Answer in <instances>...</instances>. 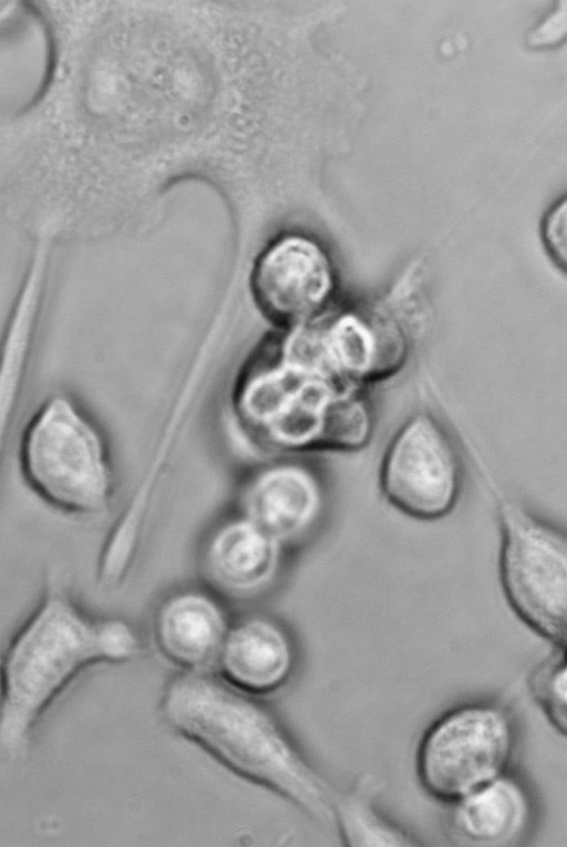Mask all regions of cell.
I'll list each match as a JSON object with an SVG mask.
<instances>
[{"mask_svg":"<svg viewBox=\"0 0 567 847\" xmlns=\"http://www.w3.org/2000/svg\"><path fill=\"white\" fill-rule=\"evenodd\" d=\"M161 711L183 736L241 777L315 818L333 814L324 781L272 712L208 671H184L166 685Z\"/></svg>","mask_w":567,"mask_h":847,"instance_id":"cell-1","label":"cell"},{"mask_svg":"<svg viewBox=\"0 0 567 847\" xmlns=\"http://www.w3.org/2000/svg\"><path fill=\"white\" fill-rule=\"evenodd\" d=\"M138 649L130 624L86 613L64 574L50 569L37 607L0 659V750H21L45 709L84 668L127 661Z\"/></svg>","mask_w":567,"mask_h":847,"instance_id":"cell-2","label":"cell"},{"mask_svg":"<svg viewBox=\"0 0 567 847\" xmlns=\"http://www.w3.org/2000/svg\"><path fill=\"white\" fill-rule=\"evenodd\" d=\"M288 379L264 380L243 394L246 424L271 447L353 452L369 444L374 415L363 389L302 351Z\"/></svg>","mask_w":567,"mask_h":847,"instance_id":"cell-3","label":"cell"},{"mask_svg":"<svg viewBox=\"0 0 567 847\" xmlns=\"http://www.w3.org/2000/svg\"><path fill=\"white\" fill-rule=\"evenodd\" d=\"M19 469L31 493L66 517L93 520L109 510L114 474L106 445L91 420L64 395L48 399L29 421Z\"/></svg>","mask_w":567,"mask_h":847,"instance_id":"cell-4","label":"cell"},{"mask_svg":"<svg viewBox=\"0 0 567 847\" xmlns=\"http://www.w3.org/2000/svg\"><path fill=\"white\" fill-rule=\"evenodd\" d=\"M499 578L516 616L555 647L566 645L567 541L557 526L513 500L498 506Z\"/></svg>","mask_w":567,"mask_h":847,"instance_id":"cell-5","label":"cell"},{"mask_svg":"<svg viewBox=\"0 0 567 847\" xmlns=\"http://www.w3.org/2000/svg\"><path fill=\"white\" fill-rule=\"evenodd\" d=\"M514 747L508 713L472 703L444 713L424 733L417 775L434 798L456 803L504 774Z\"/></svg>","mask_w":567,"mask_h":847,"instance_id":"cell-6","label":"cell"},{"mask_svg":"<svg viewBox=\"0 0 567 847\" xmlns=\"http://www.w3.org/2000/svg\"><path fill=\"white\" fill-rule=\"evenodd\" d=\"M462 487L457 448L427 412L410 416L390 441L380 467V488L406 516L433 520L455 506Z\"/></svg>","mask_w":567,"mask_h":847,"instance_id":"cell-7","label":"cell"},{"mask_svg":"<svg viewBox=\"0 0 567 847\" xmlns=\"http://www.w3.org/2000/svg\"><path fill=\"white\" fill-rule=\"evenodd\" d=\"M320 345L329 369L363 389L401 372L411 342L408 329L388 308L362 302L317 320Z\"/></svg>","mask_w":567,"mask_h":847,"instance_id":"cell-8","label":"cell"},{"mask_svg":"<svg viewBox=\"0 0 567 847\" xmlns=\"http://www.w3.org/2000/svg\"><path fill=\"white\" fill-rule=\"evenodd\" d=\"M252 282L257 300L271 317L306 324L326 314L336 295L337 273L320 244L291 234L265 250Z\"/></svg>","mask_w":567,"mask_h":847,"instance_id":"cell-9","label":"cell"},{"mask_svg":"<svg viewBox=\"0 0 567 847\" xmlns=\"http://www.w3.org/2000/svg\"><path fill=\"white\" fill-rule=\"evenodd\" d=\"M323 509L317 477L298 465H278L261 472L247 487V520L280 545L309 531Z\"/></svg>","mask_w":567,"mask_h":847,"instance_id":"cell-10","label":"cell"},{"mask_svg":"<svg viewBox=\"0 0 567 847\" xmlns=\"http://www.w3.org/2000/svg\"><path fill=\"white\" fill-rule=\"evenodd\" d=\"M216 664L233 686L264 694L287 682L295 667V651L278 624L251 617L229 627Z\"/></svg>","mask_w":567,"mask_h":847,"instance_id":"cell-11","label":"cell"},{"mask_svg":"<svg viewBox=\"0 0 567 847\" xmlns=\"http://www.w3.org/2000/svg\"><path fill=\"white\" fill-rule=\"evenodd\" d=\"M229 627L219 605L199 592L168 598L154 620L161 653L184 671H208L216 664Z\"/></svg>","mask_w":567,"mask_h":847,"instance_id":"cell-12","label":"cell"},{"mask_svg":"<svg viewBox=\"0 0 567 847\" xmlns=\"http://www.w3.org/2000/svg\"><path fill=\"white\" fill-rule=\"evenodd\" d=\"M280 544L246 518L228 523L212 538L205 556L210 580L231 596L262 590L279 568Z\"/></svg>","mask_w":567,"mask_h":847,"instance_id":"cell-13","label":"cell"},{"mask_svg":"<svg viewBox=\"0 0 567 847\" xmlns=\"http://www.w3.org/2000/svg\"><path fill=\"white\" fill-rule=\"evenodd\" d=\"M529 817L530 805L524 788L503 774L454 803L452 820L468 840L504 845L522 835Z\"/></svg>","mask_w":567,"mask_h":847,"instance_id":"cell-14","label":"cell"},{"mask_svg":"<svg viewBox=\"0 0 567 847\" xmlns=\"http://www.w3.org/2000/svg\"><path fill=\"white\" fill-rule=\"evenodd\" d=\"M33 327L19 318L10 319L0 353V467L4 445L18 401L21 375Z\"/></svg>","mask_w":567,"mask_h":847,"instance_id":"cell-15","label":"cell"},{"mask_svg":"<svg viewBox=\"0 0 567 847\" xmlns=\"http://www.w3.org/2000/svg\"><path fill=\"white\" fill-rule=\"evenodd\" d=\"M566 680V651L563 647H556L528 678L530 695L550 724L564 736L567 732Z\"/></svg>","mask_w":567,"mask_h":847,"instance_id":"cell-16","label":"cell"},{"mask_svg":"<svg viewBox=\"0 0 567 847\" xmlns=\"http://www.w3.org/2000/svg\"><path fill=\"white\" fill-rule=\"evenodd\" d=\"M567 215L566 199L557 202L545 215L542 224V238L546 251L563 272L566 270L567 260Z\"/></svg>","mask_w":567,"mask_h":847,"instance_id":"cell-17","label":"cell"},{"mask_svg":"<svg viewBox=\"0 0 567 847\" xmlns=\"http://www.w3.org/2000/svg\"><path fill=\"white\" fill-rule=\"evenodd\" d=\"M566 32V1L563 7L555 8L529 34L532 47H549L559 42Z\"/></svg>","mask_w":567,"mask_h":847,"instance_id":"cell-18","label":"cell"},{"mask_svg":"<svg viewBox=\"0 0 567 847\" xmlns=\"http://www.w3.org/2000/svg\"><path fill=\"white\" fill-rule=\"evenodd\" d=\"M11 2L0 1V18L6 16L10 11Z\"/></svg>","mask_w":567,"mask_h":847,"instance_id":"cell-19","label":"cell"}]
</instances>
